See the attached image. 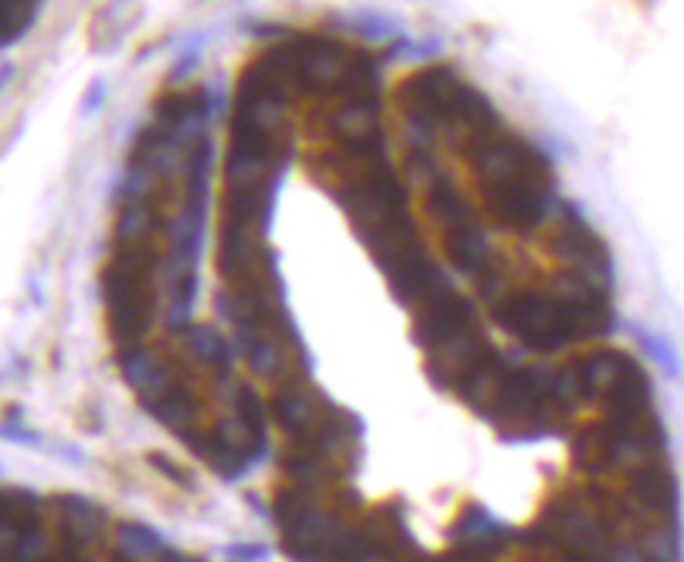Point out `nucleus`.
<instances>
[{"label":"nucleus","mask_w":684,"mask_h":562,"mask_svg":"<svg viewBox=\"0 0 684 562\" xmlns=\"http://www.w3.org/2000/svg\"><path fill=\"white\" fill-rule=\"evenodd\" d=\"M38 10V4H0V48H10L26 35L35 26Z\"/></svg>","instance_id":"f257e3e1"},{"label":"nucleus","mask_w":684,"mask_h":562,"mask_svg":"<svg viewBox=\"0 0 684 562\" xmlns=\"http://www.w3.org/2000/svg\"><path fill=\"white\" fill-rule=\"evenodd\" d=\"M0 440H7L13 446H26V449H51V453H57V446H60V443H51L41 431L26 427V421H7V418L0 421Z\"/></svg>","instance_id":"f03ea898"},{"label":"nucleus","mask_w":684,"mask_h":562,"mask_svg":"<svg viewBox=\"0 0 684 562\" xmlns=\"http://www.w3.org/2000/svg\"><path fill=\"white\" fill-rule=\"evenodd\" d=\"M120 537H123V550L132 553V556H151L157 550H164L161 534H157L154 528H148V525H139V522L126 525L120 531Z\"/></svg>","instance_id":"7ed1b4c3"},{"label":"nucleus","mask_w":684,"mask_h":562,"mask_svg":"<svg viewBox=\"0 0 684 562\" xmlns=\"http://www.w3.org/2000/svg\"><path fill=\"white\" fill-rule=\"evenodd\" d=\"M192 349L208 358V362H217V365H230V346H226V340H220V336L208 327H198L192 330Z\"/></svg>","instance_id":"20e7f679"},{"label":"nucleus","mask_w":684,"mask_h":562,"mask_svg":"<svg viewBox=\"0 0 684 562\" xmlns=\"http://www.w3.org/2000/svg\"><path fill=\"white\" fill-rule=\"evenodd\" d=\"M104 101H107V82L104 79H95L88 85V95H85V101H82V107H79V114H82V120H91L98 114V110L104 107Z\"/></svg>","instance_id":"39448f33"},{"label":"nucleus","mask_w":684,"mask_h":562,"mask_svg":"<svg viewBox=\"0 0 684 562\" xmlns=\"http://www.w3.org/2000/svg\"><path fill=\"white\" fill-rule=\"evenodd\" d=\"M0 471H4V465H0Z\"/></svg>","instance_id":"423d86ee"}]
</instances>
